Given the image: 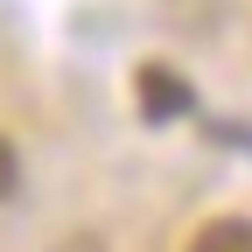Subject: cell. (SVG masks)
I'll return each instance as SVG.
<instances>
[{
    "instance_id": "2",
    "label": "cell",
    "mask_w": 252,
    "mask_h": 252,
    "mask_svg": "<svg viewBox=\"0 0 252 252\" xmlns=\"http://www.w3.org/2000/svg\"><path fill=\"white\" fill-rule=\"evenodd\" d=\"M189 252H252V217H210L189 238Z\"/></svg>"
},
{
    "instance_id": "1",
    "label": "cell",
    "mask_w": 252,
    "mask_h": 252,
    "mask_svg": "<svg viewBox=\"0 0 252 252\" xmlns=\"http://www.w3.org/2000/svg\"><path fill=\"white\" fill-rule=\"evenodd\" d=\"M133 105L147 126H175L189 112V77L175 70V63H140L133 70Z\"/></svg>"
},
{
    "instance_id": "3",
    "label": "cell",
    "mask_w": 252,
    "mask_h": 252,
    "mask_svg": "<svg viewBox=\"0 0 252 252\" xmlns=\"http://www.w3.org/2000/svg\"><path fill=\"white\" fill-rule=\"evenodd\" d=\"M14 175H21V161H14V147L0 140V196H7V189H14Z\"/></svg>"
}]
</instances>
